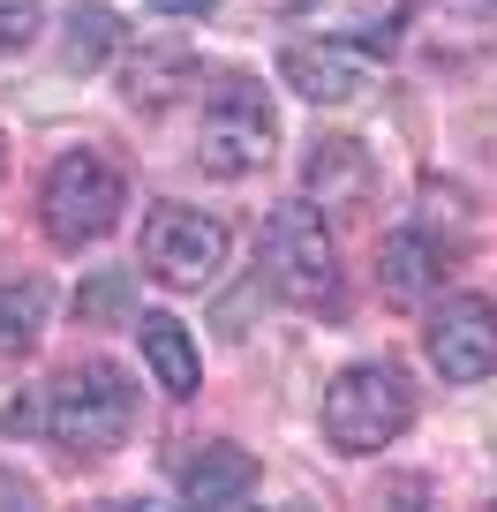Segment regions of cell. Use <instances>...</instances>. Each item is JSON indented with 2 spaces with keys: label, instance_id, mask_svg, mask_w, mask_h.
<instances>
[{
  "label": "cell",
  "instance_id": "1",
  "mask_svg": "<svg viewBox=\"0 0 497 512\" xmlns=\"http://www.w3.org/2000/svg\"><path fill=\"white\" fill-rule=\"evenodd\" d=\"M136 422V384L113 362H83L61 369L46 384V437L68 452V460H106Z\"/></svg>",
  "mask_w": 497,
  "mask_h": 512
},
{
  "label": "cell",
  "instance_id": "2",
  "mask_svg": "<svg viewBox=\"0 0 497 512\" xmlns=\"http://www.w3.org/2000/svg\"><path fill=\"white\" fill-rule=\"evenodd\" d=\"M121 204H129V181L113 174V159L98 151H61L38 181V219H46L53 249H91L121 226Z\"/></svg>",
  "mask_w": 497,
  "mask_h": 512
},
{
  "label": "cell",
  "instance_id": "3",
  "mask_svg": "<svg viewBox=\"0 0 497 512\" xmlns=\"http://www.w3.org/2000/svg\"><path fill=\"white\" fill-rule=\"evenodd\" d=\"M257 264H264V287L294 309H324L339 294V249L317 204H272V219L257 234Z\"/></svg>",
  "mask_w": 497,
  "mask_h": 512
},
{
  "label": "cell",
  "instance_id": "4",
  "mask_svg": "<svg viewBox=\"0 0 497 512\" xmlns=\"http://www.w3.org/2000/svg\"><path fill=\"white\" fill-rule=\"evenodd\" d=\"M272 144H279V113H272V98H264V83L211 76L204 121H196V159H204V174H219V181L257 174V166L272 159Z\"/></svg>",
  "mask_w": 497,
  "mask_h": 512
},
{
  "label": "cell",
  "instance_id": "5",
  "mask_svg": "<svg viewBox=\"0 0 497 512\" xmlns=\"http://www.w3.org/2000/svg\"><path fill=\"white\" fill-rule=\"evenodd\" d=\"M415 422V384L400 362H354L324 392V437L339 452H377Z\"/></svg>",
  "mask_w": 497,
  "mask_h": 512
},
{
  "label": "cell",
  "instance_id": "6",
  "mask_svg": "<svg viewBox=\"0 0 497 512\" xmlns=\"http://www.w3.org/2000/svg\"><path fill=\"white\" fill-rule=\"evenodd\" d=\"M226 264V226L211 219V211L196 204H159L144 226V272L159 279V287H211Z\"/></svg>",
  "mask_w": 497,
  "mask_h": 512
},
{
  "label": "cell",
  "instance_id": "7",
  "mask_svg": "<svg viewBox=\"0 0 497 512\" xmlns=\"http://www.w3.org/2000/svg\"><path fill=\"white\" fill-rule=\"evenodd\" d=\"M422 347H430L437 377L445 384H482L497 369V302L482 294H445L422 324Z\"/></svg>",
  "mask_w": 497,
  "mask_h": 512
},
{
  "label": "cell",
  "instance_id": "8",
  "mask_svg": "<svg viewBox=\"0 0 497 512\" xmlns=\"http://www.w3.org/2000/svg\"><path fill=\"white\" fill-rule=\"evenodd\" d=\"M279 76L302 98H317V106H347V98L362 91V76H369V53L354 46V38H294V46L279 53Z\"/></svg>",
  "mask_w": 497,
  "mask_h": 512
},
{
  "label": "cell",
  "instance_id": "9",
  "mask_svg": "<svg viewBox=\"0 0 497 512\" xmlns=\"http://www.w3.org/2000/svg\"><path fill=\"white\" fill-rule=\"evenodd\" d=\"M437 279H445V249H437L422 226H400V234L377 241V287H385V302H430Z\"/></svg>",
  "mask_w": 497,
  "mask_h": 512
},
{
  "label": "cell",
  "instance_id": "10",
  "mask_svg": "<svg viewBox=\"0 0 497 512\" xmlns=\"http://www.w3.org/2000/svg\"><path fill=\"white\" fill-rule=\"evenodd\" d=\"M302 181L317 196V211H362L369 189H377V174H369L354 136H317V151L302 159Z\"/></svg>",
  "mask_w": 497,
  "mask_h": 512
},
{
  "label": "cell",
  "instance_id": "11",
  "mask_svg": "<svg viewBox=\"0 0 497 512\" xmlns=\"http://www.w3.org/2000/svg\"><path fill=\"white\" fill-rule=\"evenodd\" d=\"M181 497L189 505H249L257 497V460L241 445H196L189 460H181Z\"/></svg>",
  "mask_w": 497,
  "mask_h": 512
},
{
  "label": "cell",
  "instance_id": "12",
  "mask_svg": "<svg viewBox=\"0 0 497 512\" xmlns=\"http://www.w3.org/2000/svg\"><path fill=\"white\" fill-rule=\"evenodd\" d=\"M136 339H144V362H151V377H159V392L189 400L196 384H204V362H196V339H189L181 317L151 309V317H136Z\"/></svg>",
  "mask_w": 497,
  "mask_h": 512
},
{
  "label": "cell",
  "instance_id": "13",
  "mask_svg": "<svg viewBox=\"0 0 497 512\" xmlns=\"http://www.w3.org/2000/svg\"><path fill=\"white\" fill-rule=\"evenodd\" d=\"M53 324V287L46 279H8L0 287V354H31Z\"/></svg>",
  "mask_w": 497,
  "mask_h": 512
},
{
  "label": "cell",
  "instance_id": "14",
  "mask_svg": "<svg viewBox=\"0 0 497 512\" xmlns=\"http://www.w3.org/2000/svg\"><path fill=\"white\" fill-rule=\"evenodd\" d=\"M189 83H196V61L181 46H159V53H136L129 61V83H121V91H129L136 106H174Z\"/></svg>",
  "mask_w": 497,
  "mask_h": 512
},
{
  "label": "cell",
  "instance_id": "15",
  "mask_svg": "<svg viewBox=\"0 0 497 512\" xmlns=\"http://www.w3.org/2000/svg\"><path fill=\"white\" fill-rule=\"evenodd\" d=\"M113 46H121V16L106 0H76L68 8V68H106Z\"/></svg>",
  "mask_w": 497,
  "mask_h": 512
},
{
  "label": "cell",
  "instance_id": "16",
  "mask_svg": "<svg viewBox=\"0 0 497 512\" xmlns=\"http://www.w3.org/2000/svg\"><path fill=\"white\" fill-rule=\"evenodd\" d=\"M38 23H46L38 0H0V53H23L38 38Z\"/></svg>",
  "mask_w": 497,
  "mask_h": 512
},
{
  "label": "cell",
  "instance_id": "17",
  "mask_svg": "<svg viewBox=\"0 0 497 512\" xmlns=\"http://www.w3.org/2000/svg\"><path fill=\"white\" fill-rule=\"evenodd\" d=\"M121 294H129V279L106 272V279H91V287L76 294V309H83V317H98V309H121Z\"/></svg>",
  "mask_w": 497,
  "mask_h": 512
},
{
  "label": "cell",
  "instance_id": "18",
  "mask_svg": "<svg viewBox=\"0 0 497 512\" xmlns=\"http://www.w3.org/2000/svg\"><path fill=\"white\" fill-rule=\"evenodd\" d=\"M8 505H38V490L16 475V467H0V512H8Z\"/></svg>",
  "mask_w": 497,
  "mask_h": 512
},
{
  "label": "cell",
  "instance_id": "19",
  "mask_svg": "<svg viewBox=\"0 0 497 512\" xmlns=\"http://www.w3.org/2000/svg\"><path fill=\"white\" fill-rule=\"evenodd\" d=\"M159 16H211V0H151Z\"/></svg>",
  "mask_w": 497,
  "mask_h": 512
}]
</instances>
